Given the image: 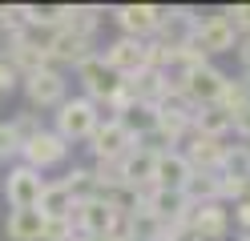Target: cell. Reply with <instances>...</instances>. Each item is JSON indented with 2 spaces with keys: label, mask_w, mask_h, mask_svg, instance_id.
I'll list each match as a JSON object with an SVG mask.
<instances>
[{
  "label": "cell",
  "mask_w": 250,
  "mask_h": 241,
  "mask_svg": "<svg viewBox=\"0 0 250 241\" xmlns=\"http://www.w3.org/2000/svg\"><path fill=\"white\" fill-rule=\"evenodd\" d=\"M97 125H101V112H97V105H93V101H85V96H73V101L65 96V101L57 105V129H53V133L65 141V145L89 141Z\"/></svg>",
  "instance_id": "cell-1"
},
{
  "label": "cell",
  "mask_w": 250,
  "mask_h": 241,
  "mask_svg": "<svg viewBox=\"0 0 250 241\" xmlns=\"http://www.w3.org/2000/svg\"><path fill=\"white\" fill-rule=\"evenodd\" d=\"M77 80H81V89H85V101H93V105H109L125 85V80L101 60V53H93V56H85L77 64Z\"/></svg>",
  "instance_id": "cell-2"
},
{
  "label": "cell",
  "mask_w": 250,
  "mask_h": 241,
  "mask_svg": "<svg viewBox=\"0 0 250 241\" xmlns=\"http://www.w3.org/2000/svg\"><path fill=\"white\" fill-rule=\"evenodd\" d=\"M226 80H230V76L206 60V64H198V69L186 73L178 89L186 93V101H190L194 109H206V105H218V96H222V89H226Z\"/></svg>",
  "instance_id": "cell-3"
},
{
  "label": "cell",
  "mask_w": 250,
  "mask_h": 241,
  "mask_svg": "<svg viewBox=\"0 0 250 241\" xmlns=\"http://www.w3.org/2000/svg\"><path fill=\"white\" fill-rule=\"evenodd\" d=\"M234 44H238V32H234V24L226 20L222 12L198 16V28H194L190 48H198L202 56H218V53H234Z\"/></svg>",
  "instance_id": "cell-4"
},
{
  "label": "cell",
  "mask_w": 250,
  "mask_h": 241,
  "mask_svg": "<svg viewBox=\"0 0 250 241\" xmlns=\"http://www.w3.org/2000/svg\"><path fill=\"white\" fill-rule=\"evenodd\" d=\"M101 60H105L121 80L153 69V64H149V40H133V37H117V40L101 53Z\"/></svg>",
  "instance_id": "cell-5"
},
{
  "label": "cell",
  "mask_w": 250,
  "mask_h": 241,
  "mask_svg": "<svg viewBox=\"0 0 250 241\" xmlns=\"http://www.w3.org/2000/svg\"><path fill=\"white\" fill-rule=\"evenodd\" d=\"M117 217L121 213H113L101 197H85V201L73 205L69 225H73V233H81V237H109L113 225H117Z\"/></svg>",
  "instance_id": "cell-6"
},
{
  "label": "cell",
  "mask_w": 250,
  "mask_h": 241,
  "mask_svg": "<svg viewBox=\"0 0 250 241\" xmlns=\"http://www.w3.org/2000/svg\"><path fill=\"white\" fill-rule=\"evenodd\" d=\"M194 28H198V12L194 8H162L153 44H158V48H190Z\"/></svg>",
  "instance_id": "cell-7"
},
{
  "label": "cell",
  "mask_w": 250,
  "mask_h": 241,
  "mask_svg": "<svg viewBox=\"0 0 250 241\" xmlns=\"http://www.w3.org/2000/svg\"><path fill=\"white\" fill-rule=\"evenodd\" d=\"M89 145H93V157H97V161H121V157L137 145V137H133L121 121H113V117H109V121H101L97 129H93Z\"/></svg>",
  "instance_id": "cell-8"
},
{
  "label": "cell",
  "mask_w": 250,
  "mask_h": 241,
  "mask_svg": "<svg viewBox=\"0 0 250 241\" xmlns=\"http://www.w3.org/2000/svg\"><path fill=\"white\" fill-rule=\"evenodd\" d=\"M21 157H24V165H28V169L44 173V169H53V165H61V161L69 157V145L61 141L53 129H41V133L28 141V145H21Z\"/></svg>",
  "instance_id": "cell-9"
},
{
  "label": "cell",
  "mask_w": 250,
  "mask_h": 241,
  "mask_svg": "<svg viewBox=\"0 0 250 241\" xmlns=\"http://www.w3.org/2000/svg\"><path fill=\"white\" fill-rule=\"evenodd\" d=\"M190 233L198 241H226L230 233V213L222 209V201H210V205H190Z\"/></svg>",
  "instance_id": "cell-10"
},
{
  "label": "cell",
  "mask_w": 250,
  "mask_h": 241,
  "mask_svg": "<svg viewBox=\"0 0 250 241\" xmlns=\"http://www.w3.org/2000/svg\"><path fill=\"white\" fill-rule=\"evenodd\" d=\"M41 193H44V177L37 169H28V165H17L8 173V181H4V197H8L12 209H37Z\"/></svg>",
  "instance_id": "cell-11"
},
{
  "label": "cell",
  "mask_w": 250,
  "mask_h": 241,
  "mask_svg": "<svg viewBox=\"0 0 250 241\" xmlns=\"http://www.w3.org/2000/svg\"><path fill=\"white\" fill-rule=\"evenodd\" d=\"M44 48H49V60L81 64L85 56H93V37H81V32H73V28L65 24V28H53V32H49Z\"/></svg>",
  "instance_id": "cell-12"
},
{
  "label": "cell",
  "mask_w": 250,
  "mask_h": 241,
  "mask_svg": "<svg viewBox=\"0 0 250 241\" xmlns=\"http://www.w3.org/2000/svg\"><path fill=\"white\" fill-rule=\"evenodd\" d=\"M113 20L121 24L125 37H133V40H153L158 20H162V8H158V4H121V8L113 12Z\"/></svg>",
  "instance_id": "cell-13"
},
{
  "label": "cell",
  "mask_w": 250,
  "mask_h": 241,
  "mask_svg": "<svg viewBox=\"0 0 250 241\" xmlns=\"http://www.w3.org/2000/svg\"><path fill=\"white\" fill-rule=\"evenodd\" d=\"M24 93H28V105L37 109H57L65 101V76L57 69H41V73H28L24 76Z\"/></svg>",
  "instance_id": "cell-14"
},
{
  "label": "cell",
  "mask_w": 250,
  "mask_h": 241,
  "mask_svg": "<svg viewBox=\"0 0 250 241\" xmlns=\"http://www.w3.org/2000/svg\"><path fill=\"white\" fill-rule=\"evenodd\" d=\"M153 161H158V153L133 145V149L121 157V181L129 185L133 193H149L153 189Z\"/></svg>",
  "instance_id": "cell-15"
},
{
  "label": "cell",
  "mask_w": 250,
  "mask_h": 241,
  "mask_svg": "<svg viewBox=\"0 0 250 241\" xmlns=\"http://www.w3.org/2000/svg\"><path fill=\"white\" fill-rule=\"evenodd\" d=\"M190 165H186V157L178 149L169 153H158V161H153V189H166V193H182L186 181H190Z\"/></svg>",
  "instance_id": "cell-16"
},
{
  "label": "cell",
  "mask_w": 250,
  "mask_h": 241,
  "mask_svg": "<svg viewBox=\"0 0 250 241\" xmlns=\"http://www.w3.org/2000/svg\"><path fill=\"white\" fill-rule=\"evenodd\" d=\"M186 165H190L194 173H218V165H222V157H226V145L218 141V137H198L190 133V145H186Z\"/></svg>",
  "instance_id": "cell-17"
},
{
  "label": "cell",
  "mask_w": 250,
  "mask_h": 241,
  "mask_svg": "<svg viewBox=\"0 0 250 241\" xmlns=\"http://www.w3.org/2000/svg\"><path fill=\"white\" fill-rule=\"evenodd\" d=\"M8 64L17 69V76L24 73H41V69H53V60H49V48H44V40H33L28 32H21V40L12 44V53H8Z\"/></svg>",
  "instance_id": "cell-18"
},
{
  "label": "cell",
  "mask_w": 250,
  "mask_h": 241,
  "mask_svg": "<svg viewBox=\"0 0 250 241\" xmlns=\"http://www.w3.org/2000/svg\"><path fill=\"white\" fill-rule=\"evenodd\" d=\"M41 209H8V221H4V233L8 241H41Z\"/></svg>",
  "instance_id": "cell-19"
},
{
  "label": "cell",
  "mask_w": 250,
  "mask_h": 241,
  "mask_svg": "<svg viewBox=\"0 0 250 241\" xmlns=\"http://www.w3.org/2000/svg\"><path fill=\"white\" fill-rule=\"evenodd\" d=\"M230 129H234V117H230V112H226V109H218V105H206V109H198V112H194L190 133H198V137H218V141H222Z\"/></svg>",
  "instance_id": "cell-20"
},
{
  "label": "cell",
  "mask_w": 250,
  "mask_h": 241,
  "mask_svg": "<svg viewBox=\"0 0 250 241\" xmlns=\"http://www.w3.org/2000/svg\"><path fill=\"white\" fill-rule=\"evenodd\" d=\"M218 177L238 181L242 189H250V145H226V157L218 165Z\"/></svg>",
  "instance_id": "cell-21"
},
{
  "label": "cell",
  "mask_w": 250,
  "mask_h": 241,
  "mask_svg": "<svg viewBox=\"0 0 250 241\" xmlns=\"http://www.w3.org/2000/svg\"><path fill=\"white\" fill-rule=\"evenodd\" d=\"M73 205H77V201L69 197V189L61 185V181H44V193H41V201H37L41 217H69Z\"/></svg>",
  "instance_id": "cell-22"
},
{
  "label": "cell",
  "mask_w": 250,
  "mask_h": 241,
  "mask_svg": "<svg viewBox=\"0 0 250 241\" xmlns=\"http://www.w3.org/2000/svg\"><path fill=\"white\" fill-rule=\"evenodd\" d=\"M182 197L190 201V205H210V201H218V173H190Z\"/></svg>",
  "instance_id": "cell-23"
},
{
  "label": "cell",
  "mask_w": 250,
  "mask_h": 241,
  "mask_svg": "<svg viewBox=\"0 0 250 241\" xmlns=\"http://www.w3.org/2000/svg\"><path fill=\"white\" fill-rule=\"evenodd\" d=\"M61 185L69 189V197H73V201L97 197V185H93V173H89V169H77V165H73V169L65 173V181H61Z\"/></svg>",
  "instance_id": "cell-24"
},
{
  "label": "cell",
  "mask_w": 250,
  "mask_h": 241,
  "mask_svg": "<svg viewBox=\"0 0 250 241\" xmlns=\"http://www.w3.org/2000/svg\"><path fill=\"white\" fill-rule=\"evenodd\" d=\"M246 105H250L246 80H226V89H222V96H218V109H226L230 117H234V112H242Z\"/></svg>",
  "instance_id": "cell-25"
},
{
  "label": "cell",
  "mask_w": 250,
  "mask_h": 241,
  "mask_svg": "<svg viewBox=\"0 0 250 241\" xmlns=\"http://www.w3.org/2000/svg\"><path fill=\"white\" fill-rule=\"evenodd\" d=\"M77 233H73V225H69V217H44V225H41V241H73Z\"/></svg>",
  "instance_id": "cell-26"
},
{
  "label": "cell",
  "mask_w": 250,
  "mask_h": 241,
  "mask_svg": "<svg viewBox=\"0 0 250 241\" xmlns=\"http://www.w3.org/2000/svg\"><path fill=\"white\" fill-rule=\"evenodd\" d=\"M8 129H12V137H17V145H28V141L41 133V121H37V112H21Z\"/></svg>",
  "instance_id": "cell-27"
},
{
  "label": "cell",
  "mask_w": 250,
  "mask_h": 241,
  "mask_svg": "<svg viewBox=\"0 0 250 241\" xmlns=\"http://www.w3.org/2000/svg\"><path fill=\"white\" fill-rule=\"evenodd\" d=\"M222 16L234 24V32H238V37H250V4H234V8H226Z\"/></svg>",
  "instance_id": "cell-28"
},
{
  "label": "cell",
  "mask_w": 250,
  "mask_h": 241,
  "mask_svg": "<svg viewBox=\"0 0 250 241\" xmlns=\"http://www.w3.org/2000/svg\"><path fill=\"white\" fill-rule=\"evenodd\" d=\"M12 153H21V145H17V137H12V129L0 121V161H8Z\"/></svg>",
  "instance_id": "cell-29"
},
{
  "label": "cell",
  "mask_w": 250,
  "mask_h": 241,
  "mask_svg": "<svg viewBox=\"0 0 250 241\" xmlns=\"http://www.w3.org/2000/svg\"><path fill=\"white\" fill-rule=\"evenodd\" d=\"M17 69H12V64L8 60H0V93H12V85H17Z\"/></svg>",
  "instance_id": "cell-30"
},
{
  "label": "cell",
  "mask_w": 250,
  "mask_h": 241,
  "mask_svg": "<svg viewBox=\"0 0 250 241\" xmlns=\"http://www.w3.org/2000/svg\"><path fill=\"white\" fill-rule=\"evenodd\" d=\"M234 133H238V137H246V141H250V105H246L242 112H234Z\"/></svg>",
  "instance_id": "cell-31"
},
{
  "label": "cell",
  "mask_w": 250,
  "mask_h": 241,
  "mask_svg": "<svg viewBox=\"0 0 250 241\" xmlns=\"http://www.w3.org/2000/svg\"><path fill=\"white\" fill-rule=\"evenodd\" d=\"M238 56H242V69H246V76H250V37L238 40Z\"/></svg>",
  "instance_id": "cell-32"
},
{
  "label": "cell",
  "mask_w": 250,
  "mask_h": 241,
  "mask_svg": "<svg viewBox=\"0 0 250 241\" xmlns=\"http://www.w3.org/2000/svg\"><path fill=\"white\" fill-rule=\"evenodd\" d=\"M73 241H93V237H81V233H77V237H73Z\"/></svg>",
  "instance_id": "cell-33"
},
{
  "label": "cell",
  "mask_w": 250,
  "mask_h": 241,
  "mask_svg": "<svg viewBox=\"0 0 250 241\" xmlns=\"http://www.w3.org/2000/svg\"><path fill=\"white\" fill-rule=\"evenodd\" d=\"M238 241H250V233H242V237H238Z\"/></svg>",
  "instance_id": "cell-34"
}]
</instances>
